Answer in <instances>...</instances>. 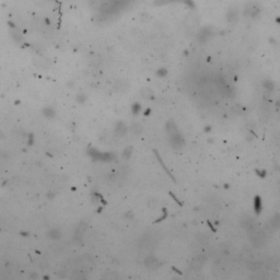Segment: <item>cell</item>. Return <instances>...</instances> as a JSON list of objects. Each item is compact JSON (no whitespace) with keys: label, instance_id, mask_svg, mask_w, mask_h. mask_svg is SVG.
I'll return each mask as SVG.
<instances>
[{"label":"cell","instance_id":"1","mask_svg":"<svg viewBox=\"0 0 280 280\" xmlns=\"http://www.w3.org/2000/svg\"><path fill=\"white\" fill-rule=\"evenodd\" d=\"M261 7L256 2H249L244 7L243 9V14L246 18L249 19H256L261 16Z\"/></svg>","mask_w":280,"mask_h":280},{"label":"cell","instance_id":"2","mask_svg":"<svg viewBox=\"0 0 280 280\" xmlns=\"http://www.w3.org/2000/svg\"><path fill=\"white\" fill-rule=\"evenodd\" d=\"M226 21L230 23V24H235L238 21H239L240 18V9L236 6L230 7L228 12H226Z\"/></svg>","mask_w":280,"mask_h":280},{"label":"cell","instance_id":"3","mask_svg":"<svg viewBox=\"0 0 280 280\" xmlns=\"http://www.w3.org/2000/svg\"><path fill=\"white\" fill-rule=\"evenodd\" d=\"M261 210V198L259 197H256L255 198V211H256V213H259Z\"/></svg>","mask_w":280,"mask_h":280},{"label":"cell","instance_id":"4","mask_svg":"<svg viewBox=\"0 0 280 280\" xmlns=\"http://www.w3.org/2000/svg\"><path fill=\"white\" fill-rule=\"evenodd\" d=\"M181 2H183L185 6H187L189 9H194L195 8V2L193 0H181Z\"/></svg>","mask_w":280,"mask_h":280},{"label":"cell","instance_id":"5","mask_svg":"<svg viewBox=\"0 0 280 280\" xmlns=\"http://www.w3.org/2000/svg\"><path fill=\"white\" fill-rule=\"evenodd\" d=\"M264 86L268 90H273V88H274V83L271 82V81H269V80H267V81H265L264 82Z\"/></svg>","mask_w":280,"mask_h":280},{"label":"cell","instance_id":"6","mask_svg":"<svg viewBox=\"0 0 280 280\" xmlns=\"http://www.w3.org/2000/svg\"><path fill=\"white\" fill-rule=\"evenodd\" d=\"M166 73H168V71H166V69H164V68H161V69H159L158 71H156V74H158L159 77L166 76Z\"/></svg>","mask_w":280,"mask_h":280},{"label":"cell","instance_id":"7","mask_svg":"<svg viewBox=\"0 0 280 280\" xmlns=\"http://www.w3.org/2000/svg\"><path fill=\"white\" fill-rule=\"evenodd\" d=\"M138 111H139V104H135V106H134V112H135V113H137Z\"/></svg>","mask_w":280,"mask_h":280},{"label":"cell","instance_id":"8","mask_svg":"<svg viewBox=\"0 0 280 280\" xmlns=\"http://www.w3.org/2000/svg\"><path fill=\"white\" fill-rule=\"evenodd\" d=\"M276 22L279 23L280 24V16H278V18H276Z\"/></svg>","mask_w":280,"mask_h":280}]
</instances>
